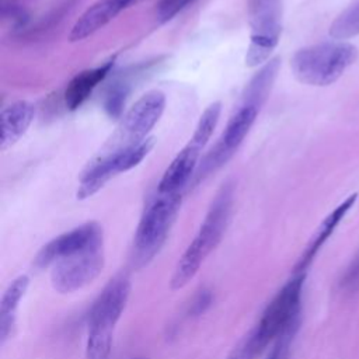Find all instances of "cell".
Segmentation results:
<instances>
[{"label":"cell","mask_w":359,"mask_h":359,"mask_svg":"<svg viewBox=\"0 0 359 359\" xmlns=\"http://www.w3.org/2000/svg\"><path fill=\"white\" fill-rule=\"evenodd\" d=\"M259 109V107L252 104H238L237 109L229 118L226 128L217 139L215 147L206 154L202 164L196 170V182L199 180H203L213 171L219 170L231 158V156L237 151V149L241 146L245 136L248 135L251 126L258 116Z\"/></svg>","instance_id":"9"},{"label":"cell","mask_w":359,"mask_h":359,"mask_svg":"<svg viewBox=\"0 0 359 359\" xmlns=\"http://www.w3.org/2000/svg\"><path fill=\"white\" fill-rule=\"evenodd\" d=\"M29 285V278L27 275H20L15 278L8 287L4 290L0 300V345L11 337L15 327V313L21 299L24 297Z\"/></svg>","instance_id":"17"},{"label":"cell","mask_w":359,"mask_h":359,"mask_svg":"<svg viewBox=\"0 0 359 359\" xmlns=\"http://www.w3.org/2000/svg\"><path fill=\"white\" fill-rule=\"evenodd\" d=\"M153 146L154 139L147 137L142 142L109 150L108 153L93 160L80 177L76 194L77 199H87L93 196L111 178L139 165L140 161L150 153Z\"/></svg>","instance_id":"7"},{"label":"cell","mask_w":359,"mask_h":359,"mask_svg":"<svg viewBox=\"0 0 359 359\" xmlns=\"http://www.w3.org/2000/svg\"><path fill=\"white\" fill-rule=\"evenodd\" d=\"M140 0H97L74 22L69 34L70 42L83 41L109 24L118 14Z\"/></svg>","instance_id":"13"},{"label":"cell","mask_w":359,"mask_h":359,"mask_svg":"<svg viewBox=\"0 0 359 359\" xmlns=\"http://www.w3.org/2000/svg\"><path fill=\"white\" fill-rule=\"evenodd\" d=\"M304 279L306 273H294L269 302L255 330L243 342L250 359L258 356L271 341L299 324Z\"/></svg>","instance_id":"3"},{"label":"cell","mask_w":359,"mask_h":359,"mask_svg":"<svg viewBox=\"0 0 359 359\" xmlns=\"http://www.w3.org/2000/svg\"><path fill=\"white\" fill-rule=\"evenodd\" d=\"M132 359H147V358H143V356H139V358H132Z\"/></svg>","instance_id":"26"},{"label":"cell","mask_w":359,"mask_h":359,"mask_svg":"<svg viewBox=\"0 0 359 359\" xmlns=\"http://www.w3.org/2000/svg\"><path fill=\"white\" fill-rule=\"evenodd\" d=\"M105 264L102 245L88 248L70 257H65L53 264L50 283L59 293H72L91 283Z\"/></svg>","instance_id":"10"},{"label":"cell","mask_w":359,"mask_h":359,"mask_svg":"<svg viewBox=\"0 0 359 359\" xmlns=\"http://www.w3.org/2000/svg\"><path fill=\"white\" fill-rule=\"evenodd\" d=\"M299 328V324L297 325H293L292 328H289L287 331H285L278 339H276V344L273 346V349L271 351L269 356L266 359H286L287 358V351H289V345L293 339V335L296 334Z\"/></svg>","instance_id":"22"},{"label":"cell","mask_w":359,"mask_h":359,"mask_svg":"<svg viewBox=\"0 0 359 359\" xmlns=\"http://www.w3.org/2000/svg\"><path fill=\"white\" fill-rule=\"evenodd\" d=\"M358 198V194H352L349 195L344 202H341L320 224V227L317 229V231L314 233L311 241L307 244L304 252L302 254V257L299 258L296 266H294V273H304L306 269L310 266V264L313 262L314 257L317 255V252L320 251V248L324 245V243L330 238V236L334 233V230L337 229V226L339 224V222L345 217V215L349 212V209L355 205Z\"/></svg>","instance_id":"14"},{"label":"cell","mask_w":359,"mask_h":359,"mask_svg":"<svg viewBox=\"0 0 359 359\" xmlns=\"http://www.w3.org/2000/svg\"><path fill=\"white\" fill-rule=\"evenodd\" d=\"M222 112L220 102H212L205 108L199 121L195 126V130L188 140V143L178 151L172 161L165 168L157 192L161 194H182V189L189 182L191 177L195 174L198 158L209 142L213 130L219 122Z\"/></svg>","instance_id":"6"},{"label":"cell","mask_w":359,"mask_h":359,"mask_svg":"<svg viewBox=\"0 0 359 359\" xmlns=\"http://www.w3.org/2000/svg\"><path fill=\"white\" fill-rule=\"evenodd\" d=\"M194 1L195 0H160L157 4V18L160 22H165Z\"/></svg>","instance_id":"20"},{"label":"cell","mask_w":359,"mask_h":359,"mask_svg":"<svg viewBox=\"0 0 359 359\" xmlns=\"http://www.w3.org/2000/svg\"><path fill=\"white\" fill-rule=\"evenodd\" d=\"M102 245V229L98 223H84L70 231H66L45 244L36 254L34 264L36 268H45L56 261Z\"/></svg>","instance_id":"12"},{"label":"cell","mask_w":359,"mask_h":359,"mask_svg":"<svg viewBox=\"0 0 359 359\" xmlns=\"http://www.w3.org/2000/svg\"><path fill=\"white\" fill-rule=\"evenodd\" d=\"M125 98H126L125 84L122 86V83H118V86H114L111 88L109 94L107 95V102H105V108L111 116L116 118L121 115L122 107L125 104Z\"/></svg>","instance_id":"21"},{"label":"cell","mask_w":359,"mask_h":359,"mask_svg":"<svg viewBox=\"0 0 359 359\" xmlns=\"http://www.w3.org/2000/svg\"><path fill=\"white\" fill-rule=\"evenodd\" d=\"M35 116V107L28 101H15L3 108L0 149L7 150L17 143L21 136L28 130Z\"/></svg>","instance_id":"15"},{"label":"cell","mask_w":359,"mask_h":359,"mask_svg":"<svg viewBox=\"0 0 359 359\" xmlns=\"http://www.w3.org/2000/svg\"><path fill=\"white\" fill-rule=\"evenodd\" d=\"M112 66H114V62L108 60L107 63H104L98 67L87 69V70H83L79 74H76L70 80V83L66 87V91H65L66 107L70 111H74L79 107H81L84 104V101L91 95L94 88L108 76Z\"/></svg>","instance_id":"16"},{"label":"cell","mask_w":359,"mask_h":359,"mask_svg":"<svg viewBox=\"0 0 359 359\" xmlns=\"http://www.w3.org/2000/svg\"><path fill=\"white\" fill-rule=\"evenodd\" d=\"M279 66H280L279 57H273L268 60L247 84L243 93L241 102L252 104L261 108L271 93V88L279 72Z\"/></svg>","instance_id":"18"},{"label":"cell","mask_w":359,"mask_h":359,"mask_svg":"<svg viewBox=\"0 0 359 359\" xmlns=\"http://www.w3.org/2000/svg\"><path fill=\"white\" fill-rule=\"evenodd\" d=\"M130 294L128 275L114 276L94 300L88 316L86 359H109L114 328Z\"/></svg>","instance_id":"2"},{"label":"cell","mask_w":359,"mask_h":359,"mask_svg":"<svg viewBox=\"0 0 359 359\" xmlns=\"http://www.w3.org/2000/svg\"><path fill=\"white\" fill-rule=\"evenodd\" d=\"M330 35L334 39H349L359 35V0L349 4L330 25Z\"/></svg>","instance_id":"19"},{"label":"cell","mask_w":359,"mask_h":359,"mask_svg":"<svg viewBox=\"0 0 359 359\" xmlns=\"http://www.w3.org/2000/svg\"><path fill=\"white\" fill-rule=\"evenodd\" d=\"M356 57L358 48L352 43L323 42L296 50L290 67L300 83L324 87L337 81Z\"/></svg>","instance_id":"4"},{"label":"cell","mask_w":359,"mask_h":359,"mask_svg":"<svg viewBox=\"0 0 359 359\" xmlns=\"http://www.w3.org/2000/svg\"><path fill=\"white\" fill-rule=\"evenodd\" d=\"M182 194H161L144 209L133 240V264L137 268L147 265L161 250L178 216Z\"/></svg>","instance_id":"5"},{"label":"cell","mask_w":359,"mask_h":359,"mask_svg":"<svg viewBox=\"0 0 359 359\" xmlns=\"http://www.w3.org/2000/svg\"><path fill=\"white\" fill-rule=\"evenodd\" d=\"M227 359H250V358H248V355H247V352H245L244 345L240 344V345L237 346V349H234L233 353H231Z\"/></svg>","instance_id":"25"},{"label":"cell","mask_w":359,"mask_h":359,"mask_svg":"<svg viewBox=\"0 0 359 359\" xmlns=\"http://www.w3.org/2000/svg\"><path fill=\"white\" fill-rule=\"evenodd\" d=\"M247 13L250 43L245 53V65L257 67L268 62L279 42L282 32V1L248 0Z\"/></svg>","instance_id":"8"},{"label":"cell","mask_w":359,"mask_h":359,"mask_svg":"<svg viewBox=\"0 0 359 359\" xmlns=\"http://www.w3.org/2000/svg\"><path fill=\"white\" fill-rule=\"evenodd\" d=\"M210 302H212L210 293H209L208 290L201 292V293L196 296V299L194 300V303H192L191 313H192V314H201V313H203L205 309L210 304Z\"/></svg>","instance_id":"24"},{"label":"cell","mask_w":359,"mask_h":359,"mask_svg":"<svg viewBox=\"0 0 359 359\" xmlns=\"http://www.w3.org/2000/svg\"><path fill=\"white\" fill-rule=\"evenodd\" d=\"M339 286L348 292H355L359 289V254L352 259L344 272Z\"/></svg>","instance_id":"23"},{"label":"cell","mask_w":359,"mask_h":359,"mask_svg":"<svg viewBox=\"0 0 359 359\" xmlns=\"http://www.w3.org/2000/svg\"><path fill=\"white\" fill-rule=\"evenodd\" d=\"M233 201L234 187L231 182H224L213 196L196 236L175 265L171 276L174 286H187L199 271L205 258L219 245L230 222Z\"/></svg>","instance_id":"1"},{"label":"cell","mask_w":359,"mask_h":359,"mask_svg":"<svg viewBox=\"0 0 359 359\" xmlns=\"http://www.w3.org/2000/svg\"><path fill=\"white\" fill-rule=\"evenodd\" d=\"M164 108L165 95L160 90H150L137 98L121 121V126L116 133V140H121L118 147L133 144L150 137L149 133L160 121Z\"/></svg>","instance_id":"11"}]
</instances>
